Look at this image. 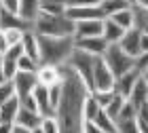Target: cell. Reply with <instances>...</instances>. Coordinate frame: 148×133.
I'll return each instance as SVG.
<instances>
[{
	"mask_svg": "<svg viewBox=\"0 0 148 133\" xmlns=\"http://www.w3.org/2000/svg\"><path fill=\"white\" fill-rule=\"evenodd\" d=\"M64 78V95L59 102V108L55 112V121L59 133H83L85 129V102L91 95L89 89L85 87V83L74 74V70L68 63L59 65Z\"/></svg>",
	"mask_w": 148,
	"mask_h": 133,
	"instance_id": "1",
	"label": "cell"
},
{
	"mask_svg": "<svg viewBox=\"0 0 148 133\" xmlns=\"http://www.w3.org/2000/svg\"><path fill=\"white\" fill-rule=\"evenodd\" d=\"M40 42V65H64L70 61L76 42L74 38H57V36H38Z\"/></svg>",
	"mask_w": 148,
	"mask_h": 133,
	"instance_id": "2",
	"label": "cell"
},
{
	"mask_svg": "<svg viewBox=\"0 0 148 133\" xmlns=\"http://www.w3.org/2000/svg\"><path fill=\"white\" fill-rule=\"evenodd\" d=\"M76 23L68 15H49V13H38L34 21V32L38 36H57V38H74Z\"/></svg>",
	"mask_w": 148,
	"mask_h": 133,
	"instance_id": "3",
	"label": "cell"
},
{
	"mask_svg": "<svg viewBox=\"0 0 148 133\" xmlns=\"http://www.w3.org/2000/svg\"><path fill=\"white\" fill-rule=\"evenodd\" d=\"M95 61H97V57H93V55H89V53H85V51H80V49H74L70 61H68V65L74 70V74L85 83V87L89 89V93H95V87H93Z\"/></svg>",
	"mask_w": 148,
	"mask_h": 133,
	"instance_id": "4",
	"label": "cell"
},
{
	"mask_svg": "<svg viewBox=\"0 0 148 133\" xmlns=\"http://www.w3.org/2000/svg\"><path fill=\"white\" fill-rule=\"evenodd\" d=\"M104 61L108 63V68L112 70V74L119 78V76H123V74H127L129 70L136 68V61H138V59L129 57L119 44H110L108 51H106V55H104Z\"/></svg>",
	"mask_w": 148,
	"mask_h": 133,
	"instance_id": "5",
	"label": "cell"
},
{
	"mask_svg": "<svg viewBox=\"0 0 148 133\" xmlns=\"http://www.w3.org/2000/svg\"><path fill=\"white\" fill-rule=\"evenodd\" d=\"M114 85H116V76L112 74L108 63L104 61V57H97L95 72H93V87H95V93L114 91Z\"/></svg>",
	"mask_w": 148,
	"mask_h": 133,
	"instance_id": "6",
	"label": "cell"
},
{
	"mask_svg": "<svg viewBox=\"0 0 148 133\" xmlns=\"http://www.w3.org/2000/svg\"><path fill=\"white\" fill-rule=\"evenodd\" d=\"M13 85H15L17 97L23 99V97H30L32 93L36 91V87L40 83H38L36 72H17V76L13 78Z\"/></svg>",
	"mask_w": 148,
	"mask_h": 133,
	"instance_id": "7",
	"label": "cell"
},
{
	"mask_svg": "<svg viewBox=\"0 0 148 133\" xmlns=\"http://www.w3.org/2000/svg\"><path fill=\"white\" fill-rule=\"evenodd\" d=\"M119 46L123 49L129 57L133 59H140L142 57V30L133 28V30H127L123 40L119 42Z\"/></svg>",
	"mask_w": 148,
	"mask_h": 133,
	"instance_id": "8",
	"label": "cell"
},
{
	"mask_svg": "<svg viewBox=\"0 0 148 133\" xmlns=\"http://www.w3.org/2000/svg\"><path fill=\"white\" fill-rule=\"evenodd\" d=\"M66 15H68L74 23H78V21H91V19H99V21H104V19H106V13L102 11V6H68Z\"/></svg>",
	"mask_w": 148,
	"mask_h": 133,
	"instance_id": "9",
	"label": "cell"
},
{
	"mask_svg": "<svg viewBox=\"0 0 148 133\" xmlns=\"http://www.w3.org/2000/svg\"><path fill=\"white\" fill-rule=\"evenodd\" d=\"M74 42H76V49L89 53V55H93V57H104L106 51H108V46H110V42L106 40L104 36H97V38H78V40L74 38Z\"/></svg>",
	"mask_w": 148,
	"mask_h": 133,
	"instance_id": "10",
	"label": "cell"
},
{
	"mask_svg": "<svg viewBox=\"0 0 148 133\" xmlns=\"http://www.w3.org/2000/svg\"><path fill=\"white\" fill-rule=\"evenodd\" d=\"M142 76H144V74H142V72H140L138 68H133V70L127 72V74L119 76V78H116V85H114V93H119L121 97L129 99V95H131L133 87L138 85V80H140Z\"/></svg>",
	"mask_w": 148,
	"mask_h": 133,
	"instance_id": "11",
	"label": "cell"
},
{
	"mask_svg": "<svg viewBox=\"0 0 148 133\" xmlns=\"http://www.w3.org/2000/svg\"><path fill=\"white\" fill-rule=\"evenodd\" d=\"M104 36V21L99 19H91V21H78L76 30H74V38H97Z\"/></svg>",
	"mask_w": 148,
	"mask_h": 133,
	"instance_id": "12",
	"label": "cell"
},
{
	"mask_svg": "<svg viewBox=\"0 0 148 133\" xmlns=\"http://www.w3.org/2000/svg\"><path fill=\"white\" fill-rule=\"evenodd\" d=\"M129 102H131L133 108L138 110V114H140L144 108H148V83L144 80V76L140 78L138 85L133 87L131 95H129Z\"/></svg>",
	"mask_w": 148,
	"mask_h": 133,
	"instance_id": "13",
	"label": "cell"
},
{
	"mask_svg": "<svg viewBox=\"0 0 148 133\" xmlns=\"http://www.w3.org/2000/svg\"><path fill=\"white\" fill-rule=\"evenodd\" d=\"M36 76H38V83L42 85V87H53V85H59V83L64 80L59 65H45V63H42V65L38 68Z\"/></svg>",
	"mask_w": 148,
	"mask_h": 133,
	"instance_id": "14",
	"label": "cell"
},
{
	"mask_svg": "<svg viewBox=\"0 0 148 133\" xmlns=\"http://www.w3.org/2000/svg\"><path fill=\"white\" fill-rule=\"evenodd\" d=\"M36 99V106H38V112L42 118H49V116H55V110L51 108V102H49V87H42V85H38L36 91L32 93Z\"/></svg>",
	"mask_w": 148,
	"mask_h": 133,
	"instance_id": "15",
	"label": "cell"
},
{
	"mask_svg": "<svg viewBox=\"0 0 148 133\" xmlns=\"http://www.w3.org/2000/svg\"><path fill=\"white\" fill-rule=\"evenodd\" d=\"M42 121H45V118L40 116L38 112L21 108V110H19V114H17V118H15V125H19V127H23V129L32 131V129L40 127V125H42Z\"/></svg>",
	"mask_w": 148,
	"mask_h": 133,
	"instance_id": "16",
	"label": "cell"
},
{
	"mask_svg": "<svg viewBox=\"0 0 148 133\" xmlns=\"http://www.w3.org/2000/svg\"><path fill=\"white\" fill-rule=\"evenodd\" d=\"M19 110H21V102H19V97H11L6 104L0 106V123H6V125H15V118L19 114Z\"/></svg>",
	"mask_w": 148,
	"mask_h": 133,
	"instance_id": "17",
	"label": "cell"
},
{
	"mask_svg": "<svg viewBox=\"0 0 148 133\" xmlns=\"http://www.w3.org/2000/svg\"><path fill=\"white\" fill-rule=\"evenodd\" d=\"M23 51H25V55L32 57L34 61L40 63V42H38V34L34 30H30V32H25V36H23Z\"/></svg>",
	"mask_w": 148,
	"mask_h": 133,
	"instance_id": "18",
	"label": "cell"
},
{
	"mask_svg": "<svg viewBox=\"0 0 148 133\" xmlns=\"http://www.w3.org/2000/svg\"><path fill=\"white\" fill-rule=\"evenodd\" d=\"M40 13V0H19V17L34 25Z\"/></svg>",
	"mask_w": 148,
	"mask_h": 133,
	"instance_id": "19",
	"label": "cell"
},
{
	"mask_svg": "<svg viewBox=\"0 0 148 133\" xmlns=\"http://www.w3.org/2000/svg\"><path fill=\"white\" fill-rule=\"evenodd\" d=\"M123 36H125V30L121 28L119 23H114L110 17H106L104 19V38L108 40L110 44H119L121 40H123Z\"/></svg>",
	"mask_w": 148,
	"mask_h": 133,
	"instance_id": "20",
	"label": "cell"
},
{
	"mask_svg": "<svg viewBox=\"0 0 148 133\" xmlns=\"http://www.w3.org/2000/svg\"><path fill=\"white\" fill-rule=\"evenodd\" d=\"M110 19H112L114 23H119L125 32L127 30H133V28H136V9L129 6V9H125V11L116 13V15H112Z\"/></svg>",
	"mask_w": 148,
	"mask_h": 133,
	"instance_id": "21",
	"label": "cell"
},
{
	"mask_svg": "<svg viewBox=\"0 0 148 133\" xmlns=\"http://www.w3.org/2000/svg\"><path fill=\"white\" fill-rule=\"evenodd\" d=\"M93 123H95V125H97V127L102 129L104 133H119V129H116V121H114V118H112L106 110L99 112L97 118H95Z\"/></svg>",
	"mask_w": 148,
	"mask_h": 133,
	"instance_id": "22",
	"label": "cell"
},
{
	"mask_svg": "<svg viewBox=\"0 0 148 133\" xmlns=\"http://www.w3.org/2000/svg\"><path fill=\"white\" fill-rule=\"evenodd\" d=\"M102 112V108H99V104H97V99L93 97V95H89L87 97V102H85V108H83V114H85V121H89V123H93L97 118V114Z\"/></svg>",
	"mask_w": 148,
	"mask_h": 133,
	"instance_id": "23",
	"label": "cell"
},
{
	"mask_svg": "<svg viewBox=\"0 0 148 133\" xmlns=\"http://www.w3.org/2000/svg\"><path fill=\"white\" fill-rule=\"evenodd\" d=\"M125 9H129V2H125V0H106V2H102V11L106 13V17H112Z\"/></svg>",
	"mask_w": 148,
	"mask_h": 133,
	"instance_id": "24",
	"label": "cell"
},
{
	"mask_svg": "<svg viewBox=\"0 0 148 133\" xmlns=\"http://www.w3.org/2000/svg\"><path fill=\"white\" fill-rule=\"evenodd\" d=\"M116 129L119 133H142L138 118H121V121H116Z\"/></svg>",
	"mask_w": 148,
	"mask_h": 133,
	"instance_id": "25",
	"label": "cell"
},
{
	"mask_svg": "<svg viewBox=\"0 0 148 133\" xmlns=\"http://www.w3.org/2000/svg\"><path fill=\"white\" fill-rule=\"evenodd\" d=\"M62 95H64V80L59 85H53V87H49V102H51V108L57 112L59 108V102H62Z\"/></svg>",
	"mask_w": 148,
	"mask_h": 133,
	"instance_id": "26",
	"label": "cell"
},
{
	"mask_svg": "<svg viewBox=\"0 0 148 133\" xmlns=\"http://www.w3.org/2000/svg\"><path fill=\"white\" fill-rule=\"evenodd\" d=\"M15 85H13V80H2L0 83V106L6 104L11 97H15Z\"/></svg>",
	"mask_w": 148,
	"mask_h": 133,
	"instance_id": "27",
	"label": "cell"
},
{
	"mask_svg": "<svg viewBox=\"0 0 148 133\" xmlns=\"http://www.w3.org/2000/svg\"><path fill=\"white\" fill-rule=\"evenodd\" d=\"M38 68H40V63L34 61L32 57H28L25 53L19 57V72H38Z\"/></svg>",
	"mask_w": 148,
	"mask_h": 133,
	"instance_id": "28",
	"label": "cell"
},
{
	"mask_svg": "<svg viewBox=\"0 0 148 133\" xmlns=\"http://www.w3.org/2000/svg\"><path fill=\"white\" fill-rule=\"evenodd\" d=\"M125 102H127V99L125 97H121L119 95V93H116V97H114V102L108 106V108H106V112H108V114L114 118V121H116V118H119V114H121V110H123V106H125Z\"/></svg>",
	"mask_w": 148,
	"mask_h": 133,
	"instance_id": "29",
	"label": "cell"
},
{
	"mask_svg": "<svg viewBox=\"0 0 148 133\" xmlns=\"http://www.w3.org/2000/svg\"><path fill=\"white\" fill-rule=\"evenodd\" d=\"M91 95H93V97L97 99L99 108H102V110H106V108H108V106H110V104L114 102V97H116V93H114V91H106V93H91Z\"/></svg>",
	"mask_w": 148,
	"mask_h": 133,
	"instance_id": "30",
	"label": "cell"
},
{
	"mask_svg": "<svg viewBox=\"0 0 148 133\" xmlns=\"http://www.w3.org/2000/svg\"><path fill=\"white\" fill-rule=\"evenodd\" d=\"M4 34H6V40H9V46H17L23 42L25 32L23 30H4Z\"/></svg>",
	"mask_w": 148,
	"mask_h": 133,
	"instance_id": "31",
	"label": "cell"
},
{
	"mask_svg": "<svg viewBox=\"0 0 148 133\" xmlns=\"http://www.w3.org/2000/svg\"><path fill=\"white\" fill-rule=\"evenodd\" d=\"M42 131L45 133H59V127H57V121L55 116H49L42 121Z\"/></svg>",
	"mask_w": 148,
	"mask_h": 133,
	"instance_id": "32",
	"label": "cell"
},
{
	"mask_svg": "<svg viewBox=\"0 0 148 133\" xmlns=\"http://www.w3.org/2000/svg\"><path fill=\"white\" fill-rule=\"evenodd\" d=\"M68 6H102V0H68Z\"/></svg>",
	"mask_w": 148,
	"mask_h": 133,
	"instance_id": "33",
	"label": "cell"
},
{
	"mask_svg": "<svg viewBox=\"0 0 148 133\" xmlns=\"http://www.w3.org/2000/svg\"><path fill=\"white\" fill-rule=\"evenodd\" d=\"M2 9H6L9 13H17L19 15V0H0Z\"/></svg>",
	"mask_w": 148,
	"mask_h": 133,
	"instance_id": "34",
	"label": "cell"
},
{
	"mask_svg": "<svg viewBox=\"0 0 148 133\" xmlns=\"http://www.w3.org/2000/svg\"><path fill=\"white\" fill-rule=\"evenodd\" d=\"M6 51H9V40H6L4 30H0V57H2Z\"/></svg>",
	"mask_w": 148,
	"mask_h": 133,
	"instance_id": "35",
	"label": "cell"
},
{
	"mask_svg": "<svg viewBox=\"0 0 148 133\" xmlns=\"http://www.w3.org/2000/svg\"><path fill=\"white\" fill-rule=\"evenodd\" d=\"M40 6H68V0H40Z\"/></svg>",
	"mask_w": 148,
	"mask_h": 133,
	"instance_id": "36",
	"label": "cell"
},
{
	"mask_svg": "<svg viewBox=\"0 0 148 133\" xmlns=\"http://www.w3.org/2000/svg\"><path fill=\"white\" fill-rule=\"evenodd\" d=\"M83 133H104V131L99 129L95 123H89V121H85V129H83Z\"/></svg>",
	"mask_w": 148,
	"mask_h": 133,
	"instance_id": "37",
	"label": "cell"
},
{
	"mask_svg": "<svg viewBox=\"0 0 148 133\" xmlns=\"http://www.w3.org/2000/svg\"><path fill=\"white\" fill-rule=\"evenodd\" d=\"M136 9L146 11V13H148V0H138V2H136Z\"/></svg>",
	"mask_w": 148,
	"mask_h": 133,
	"instance_id": "38",
	"label": "cell"
},
{
	"mask_svg": "<svg viewBox=\"0 0 148 133\" xmlns=\"http://www.w3.org/2000/svg\"><path fill=\"white\" fill-rule=\"evenodd\" d=\"M144 53H148V36L146 34H142V55Z\"/></svg>",
	"mask_w": 148,
	"mask_h": 133,
	"instance_id": "39",
	"label": "cell"
},
{
	"mask_svg": "<svg viewBox=\"0 0 148 133\" xmlns=\"http://www.w3.org/2000/svg\"><path fill=\"white\" fill-rule=\"evenodd\" d=\"M13 125H6V123H0V133H11Z\"/></svg>",
	"mask_w": 148,
	"mask_h": 133,
	"instance_id": "40",
	"label": "cell"
},
{
	"mask_svg": "<svg viewBox=\"0 0 148 133\" xmlns=\"http://www.w3.org/2000/svg\"><path fill=\"white\" fill-rule=\"evenodd\" d=\"M11 133H30V131H28V129H23V127H19V125H13Z\"/></svg>",
	"mask_w": 148,
	"mask_h": 133,
	"instance_id": "41",
	"label": "cell"
},
{
	"mask_svg": "<svg viewBox=\"0 0 148 133\" xmlns=\"http://www.w3.org/2000/svg\"><path fill=\"white\" fill-rule=\"evenodd\" d=\"M140 131H142V133H148V123L140 121Z\"/></svg>",
	"mask_w": 148,
	"mask_h": 133,
	"instance_id": "42",
	"label": "cell"
},
{
	"mask_svg": "<svg viewBox=\"0 0 148 133\" xmlns=\"http://www.w3.org/2000/svg\"><path fill=\"white\" fill-rule=\"evenodd\" d=\"M4 80V74H2V57H0V83Z\"/></svg>",
	"mask_w": 148,
	"mask_h": 133,
	"instance_id": "43",
	"label": "cell"
},
{
	"mask_svg": "<svg viewBox=\"0 0 148 133\" xmlns=\"http://www.w3.org/2000/svg\"><path fill=\"white\" fill-rule=\"evenodd\" d=\"M30 133H45V131H42V125H40V127H36V129H32Z\"/></svg>",
	"mask_w": 148,
	"mask_h": 133,
	"instance_id": "44",
	"label": "cell"
},
{
	"mask_svg": "<svg viewBox=\"0 0 148 133\" xmlns=\"http://www.w3.org/2000/svg\"><path fill=\"white\" fill-rule=\"evenodd\" d=\"M142 34H146V36H148V21L144 23V28H142Z\"/></svg>",
	"mask_w": 148,
	"mask_h": 133,
	"instance_id": "45",
	"label": "cell"
},
{
	"mask_svg": "<svg viewBox=\"0 0 148 133\" xmlns=\"http://www.w3.org/2000/svg\"><path fill=\"white\" fill-rule=\"evenodd\" d=\"M125 2H129V6H136V2H138V0H125Z\"/></svg>",
	"mask_w": 148,
	"mask_h": 133,
	"instance_id": "46",
	"label": "cell"
},
{
	"mask_svg": "<svg viewBox=\"0 0 148 133\" xmlns=\"http://www.w3.org/2000/svg\"><path fill=\"white\" fill-rule=\"evenodd\" d=\"M144 80H146V83H148V70H146V72H144Z\"/></svg>",
	"mask_w": 148,
	"mask_h": 133,
	"instance_id": "47",
	"label": "cell"
},
{
	"mask_svg": "<svg viewBox=\"0 0 148 133\" xmlns=\"http://www.w3.org/2000/svg\"><path fill=\"white\" fill-rule=\"evenodd\" d=\"M0 17H2V4H0Z\"/></svg>",
	"mask_w": 148,
	"mask_h": 133,
	"instance_id": "48",
	"label": "cell"
},
{
	"mask_svg": "<svg viewBox=\"0 0 148 133\" xmlns=\"http://www.w3.org/2000/svg\"><path fill=\"white\" fill-rule=\"evenodd\" d=\"M102 2H106V0H102Z\"/></svg>",
	"mask_w": 148,
	"mask_h": 133,
	"instance_id": "49",
	"label": "cell"
}]
</instances>
